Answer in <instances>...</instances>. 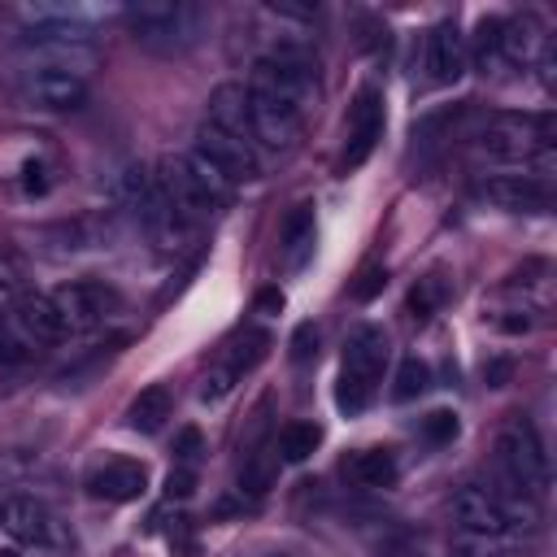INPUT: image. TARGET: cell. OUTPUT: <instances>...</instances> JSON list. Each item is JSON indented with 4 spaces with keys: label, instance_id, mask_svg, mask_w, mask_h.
I'll use <instances>...</instances> for the list:
<instances>
[{
    "label": "cell",
    "instance_id": "cell-1",
    "mask_svg": "<svg viewBox=\"0 0 557 557\" xmlns=\"http://www.w3.org/2000/svg\"><path fill=\"white\" fill-rule=\"evenodd\" d=\"M126 22L144 48H152L161 57H178L200 44L209 13L191 0H139L126 9Z\"/></svg>",
    "mask_w": 557,
    "mask_h": 557
},
{
    "label": "cell",
    "instance_id": "cell-2",
    "mask_svg": "<svg viewBox=\"0 0 557 557\" xmlns=\"http://www.w3.org/2000/svg\"><path fill=\"white\" fill-rule=\"evenodd\" d=\"M483 157L500 165H553V117L548 113H496L479 131Z\"/></svg>",
    "mask_w": 557,
    "mask_h": 557
},
{
    "label": "cell",
    "instance_id": "cell-3",
    "mask_svg": "<svg viewBox=\"0 0 557 557\" xmlns=\"http://www.w3.org/2000/svg\"><path fill=\"white\" fill-rule=\"evenodd\" d=\"M387 352H392L387 348V331L374 326V322H366V326H357L348 335V344H344V370H339V392H335V400H339L344 413H361L374 400V387L383 379Z\"/></svg>",
    "mask_w": 557,
    "mask_h": 557
},
{
    "label": "cell",
    "instance_id": "cell-4",
    "mask_svg": "<svg viewBox=\"0 0 557 557\" xmlns=\"http://www.w3.org/2000/svg\"><path fill=\"white\" fill-rule=\"evenodd\" d=\"M22 52L35 57V65H57V70H70V74H83V78H87V74L96 70V61H100V52H96L87 26H78V22H70V17H65V22H61V17H44V22L26 26Z\"/></svg>",
    "mask_w": 557,
    "mask_h": 557
},
{
    "label": "cell",
    "instance_id": "cell-5",
    "mask_svg": "<svg viewBox=\"0 0 557 557\" xmlns=\"http://www.w3.org/2000/svg\"><path fill=\"white\" fill-rule=\"evenodd\" d=\"M496 461L505 470V483H513L518 492H527L535 500L548 492V453L527 418H509L496 431Z\"/></svg>",
    "mask_w": 557,
    "mask_h": 557
},
{
    "label": "cell",
    "instance_id": "cell-6",
    "mask_svg": "<svg viewBox=\"0 0 557 557\" xmlns=\"http://www.w3.org/2000/svg\"><path fill=\"white\" fill-rule=\"evenodd\" d=\"M248 122H252V144H265L274 152L296 148V139L305 131V113L257 74L248 78Z\"/></svg>",
    "mask_w": 557,
    "mask_h": 557
},
{
    "label": "cell",
    "instance_id": "cell-7",
    "mask_svg": "<svg viewBox=\"0 0 557 557\" xmlns=\"http://www.w3.org/2000/svg\"><path fill=\"white\" fill-rule=\"evenodd\" d=\"M17 91H22L26 104L52 109V113L87 104V78L70 74V70H57V65H26L22 78H17Z\"/></svg>",
    "mask_w": 557,
    "mask_h": 557
},
{
    "label": "cell",
    "instance_id": "cell-8",
    "mask_svg": "<svg viewBox=\"0 0 557 557\" xmlns=\"http://www.w3.org/2000/svg\"><path fill=\"white\" fill-rule=\"evenodd\" d=\"M191 152H200L226 183H248V178H257L261 174V157H257V144L252 139H239V135H226V131H218V126H200V135H196V148Z\"/></svg>",
    "mask_w": 557,
    "mask_h": 557
},
{
    "label": "cell",
    "instance_id": "cell-9",
    "mask_svg": "<svg viewBox=\"0 0 557 557\" xmlns=\"http://www.w3.org/2000/svg\"><path fill=\"white\" fill-rule=\"evenodd\" d=\"M383 139V96L374 87H361L352 109H348V126H344V152H339V165L344 170H357L370 161V152L379 148Z\"/></svg>",
    "mask_w": 557,
    "mask_h": 557
},
{
    "label": "cell",
    "instance_id": "cell-10",
    "mask_svg": "<svg viewBox=\"0 0 557 557\" xmlns=\"http://www.w3.org/2000/svg\"><path fill=\"white\" fill-rule=\"evenodd\" d=\"M52 305H57L70 335L74 331H96L117 313V296L100 283H65V287L52 292Z\"/></svg>",
    "mask_w": 557,
    "mask_h": 557
},
{
    "label": "cell",
    "instance_id": "cell-11",
    "mask_svg": "<svg viewBox=\"0 0 557 557\" xmlns=\"http://www.w3.org/2000/svg\"><path fill=\"white\" fill-rule=\"evenodd\" d=\"M422 70H426V83L435 87H448L466 74V39L453 22H435L422 35Z\"/></svg>",
    "mask_w": 557,
    "mask_h": 557
},
{
    "label": "cell",
    "instance_id": "cell-12",
    "mask_svg": "<svg viewBox=\"0 0 557 557\" xmlns=\"http://www.w3.org/2000/svg\"><path fill=\"white\" fill-rule=\"evenodd\" d=\"M83 487L96 496V500H139L148 492V470L131 457H104L96 461L87 474H83Z\"/></svg>",
    "mask_w": 557,
    "mask_h": 557
},
{
    "label": "cell",
    "instance_id": "cell-13",
    "mask_svg": "<svg viewBox=\"0 0 557 557\" xmlns=\"http://www.w3.org/2000/svg\"><path fill=\"white\" fill-rule=\"evenodd\" d=\"M479 196L496 209H513V213H540L553 205V191L540 174H492L479 183Z\"/></svg>",
    "mask_w": 557,
    "mask_h": 557
},
{
    "label": "cell",
    "instance_id": "cell-14",
    "mask_svg": "<svg viewBox=\"0 0 557 557\" xmlns=\"http://www.w3.org/2000/svg\"><path fill=\"white\" fill-rule=\"evenodd\" d=\"M453 518H457L461 535H505L509 531V518H505L500 500L483 483H466L453 496Z\"/></svg>",
    "mask_w": 557,
    "mask_h": 557
},
{
    "label": "cell",
    "instance_id": "cell-15",
    "mask_svg": "<svg viewBox=\"0 0 557 557\" xmlns=\"http://www.w3.org/2000/svg\"><path fill=\"white\" fill-rule=\"evenodd\" d=\"M13 331L26 344H61L70 335L61 313H57V305H52V296H39V292L13 300Z\"/></svg>",
    "mask_w": 557,
    "mask_h": 557
},
{
    "label": "cell",
    "instance_id": "cell-16",
    "mask_svg": "<svg viewBox=\"0 0 557 557\" xmlns=\"http://www.w3.org/2000/svg\"><path fill=\"white\" fill-rule=\"evenodd\" d=\"M544 52H548V35L531 13H518V17L500 22V57H505V65H535V61H544Z\"/></svg>",
    "mask_w": 557,
    "mask_h": 557
},
{
    "label": "cell",
    "instance_id": "cell-17",
    "mask_svg": "<svg viewBox=\"0 0 557 557\" xmlns=\"http://www.w3.org/2000/svg\"><path fill=\"white\" fill-rule=\"evenodd\" d=\"M313 244H318V222H313V205H296L283 226H278V252H283V265L287 270H305V261L313 257Z\"/></svg>",
    "mask_w": 557,
    "mask_h": 557
},
{
    "label": "cell",
    "instance_id": "cell-18",
    "mask_svg": "<svg viewBox=\"0 0 557 557\" xmlns=\"http://www.w3.org/2000/svg\"><path fill=\"white\" fill-rule=\"evenodd\" d=\"M4 531L17 544H52V513L35 496H13L4 500Z\"/></svg>",
    "mask_w": 557,
    "mask_h": 557
},
{
    "label": "cell",
    "instance_id": "cell-19",
    "mask_svg": "<svg viewBox=\"0 0 557 557\" xmlns=\"http://www.w3.org/2000/svg\"><path fill=\"white\" fill-rule=\"evenodd\" d=\"M209 126H218V131H226V135H239V139H252L248 87H244V83H222V87L209 96Z\"/></svg>",
    "mask_w": 557,
    "mask_h": 557
},
{
    "label": "cell",
    "instance_id": "cell-20",
    "mask_svg": "<svg viewBox=\"0 0 557 557\" xmlns=\"http://www.w3.org/2000/svg\"><path fill=\"white\" fill-rule=\"evenodd\" d=\"M344 474L357 483V487H392L400 479V466H396V453L392 448H361L344 461Z\"/></svg>",
    "mask_w": 557,
    "mask_h": 557
},
{
    "label": "cell",
    "instance_id": "cell-21",
    "mask_svg": "<svg viewBox=\"0 0 557 557\" xmlns=\"http://www.w3.org/2000/svg\"><path fill=\"white\" fill-rule=\"evenodd\" d=\"M170 409H174V400H170V387L152 383V387H144V392L131 400V409H126V422H131L135 431L152 435V431H161V426H165Z\"/></svg>",
    "mask_w": 557,
    "mask_h": 557
},
{
    "label": "cell",
    "instance_id": "cell-22",
    "mask_svg": "<svg viewBox=\"0 0 557 557\" xmlns=\"http://www.w3.org/2000/svg\"><path fill=\"white\" fill-rule=\"evenodd\" d=\"M318 444H322V426L318 422H287L278 431V457L283 461H309Z\"/></svg>",
    "mask_w": 557,
    "mask_h": 557
},
{
    "label": "cell",
    "instance_id": "cell-23",
    "mask_svg": "<svg viewBox=\"0 0 557 557\" xmlns=\"http://www.w3.org/2000/svg\"><path fill=\"white\" fill-rule=\"evenodd\" d=\"M444 292H448V287H444V278H440V274L418 278V283H413V292H409V300H405L409 318H413V322H426V318L444 305Z\"/></svg>",
    "mask_w": 557,
    "mask_h": 557
},
{
    "label": "cell",
    "instance_id": "cell-24",
    "mask_svg": "<svg viewBox=\"0 0 557 557\" xmlns=\"http://www.w3.org/2000/svg\"><path fill=\"white\" fill-rule=\"evenodd\" d=\"M426 387H431V370H426V361L405 357L400 370H396V379H392V400H413V396H422Z\"/></svg>",
    "mask_w": 557,
    "mask_h": 557
},
{
    "label": "cell",
    "instance_id": "cell-25",
    "mask_svg": "<svg viewBox=\"0 0 557 557\" xmlns=\"http://www.w3.org/2000/svg\"><path fill=\"white\" fill-rule=\"evenodd\" d=\"M474 57H479L483 74L505 65V57H500V22H496V17L479 22V35H474Z\"/></svg>",
    "mask_w": 557,
    "mask_h": 557
},
{
    "label": "cell",
    "instance_id": "cell-26",
    "mask_svg": "<svg viewBox=\"0 0 557 557\" xmlns=\"http://www.w3.org/2000/svg\"><path fill=\"white\" fill-rule=\"evenodd\" d=\"M457 557H509V548H505V535H461Z\"/></svg>",
    "mask_w": 557,
    "mask_h": 557
},
{
    "label": "cell",
    "instance_id": "cell-27",
    "mask_svg": "<svg viewBox=\"0 0 557 557\" xmlns=\"http://www.w3.org/2000/svg\"><path fill=\"white\" fill-rule=\"evenodd\" d=\"M422 435H426V440H435V444H444V440H453V435H457V418H453L448 409H435V413H426V418H422Z\"/></svg>",
    "mask_w": 557,
    "mask_h": 557
},
{
    "label": "cell",
    "instance_id": "cell-28",
    "mask_svg": "<svg viewBox=\"0 0 557 557\" xmlns=\"http://www.w3.org/2000/svg\"><path fill=\"white\" fill-rule=\"evenodd\" d=\"M383 287H387V270L366 265V270L357 274V283H352V300H370V296H379Z\"/></svg>",
    "mask_w": 557,
    "mask_h": 557
},
{
    "label": "cell",
    "instance_id": "cell-29",
    "mask_svg": "<svg viewBox=\"0 0 557 557\" xmlns=\"http://www.w3.org/2000/svg\"><path fill=\"white\" fill-rule=\"evenodd\" d=\"M174 453H178V466H196V457H200V431L196 426H187L183 435H178V444H174Z\"/></svg>",
    "mask_w": 557,
    "mask_h": 557
},
{
    "label": "cell",
    "instance_id": "cell-30",
    "mask_svg": "<svg viewBox=\"0 0 557 557\" xmlns=\"http://www.w3.org/2000/svg\"><path fill=\"white\" fill-rule=\"evenodd\" d=\"M292 357H296V361L318 357V331H313V326H300V331H296V339H292Z\"/></svg>",
    "mask_w": 557,
    "mask_h": 557
},
{
    "label": "cell",
    "instance_id": "cell-31",
    "mask_svg": "<svg viewBox=\"0 0 557 557\" xmlns=\"http://www.w3.org/2000/svg\"><path fill=\"white\" fill-rule=\"evenodd\" d=\"M191 487H196V470H187V466L170 470V479H165V492L170 496H191Z\"/></svg>",
    "mask_w": 557,
    "mask_h": 557
},
{
    "label": "cell",
    "instance_id": "cell-32",
    "mask_svg": "<svg viewBox=\"0 0 557 557\" xmlns=\"http://www.w3.org/2000/svg\"><path fill=\"white\" fill-rule=\"evenodd\" d=\"M257 309H261V313H278V309H283V292H278V287H265V292L257 296Z\"/></svg>",
    "mask_w": 557,
    "mask_h": 557
},
{
    "label": "cell",
    "instance_id": "cell-33",
    "mask_svg": "<svg viewBox=\"0 0 557 557\" xmlns=\"http://www.w3.org/2000/svg\"><path fill=\"white\" fill-rule=\"evenodd\" d=\"M0 357H4V361H17V357H22V344H17L13 335H0Z\"/></svg>",
    "mask_w": 557,
    "mask_h": 557
},
{
    "label": "cell",
    "instance_id": "cell-34",
    "mask_svg": "<svg viewBox=\"0 0 557 557\" xmlns=\"http://www.w3.org/2000/svg\"><path fill=\"white\" fill-rule=\"evenodd\" d=\"M9 300H13V283L0 274V305H9Z\"/></svg>",
    "mask_w": 557,
    "mask_h": 557
},
{
    "label": "cell",
    "instance_id": "cell-35",
    "mask_svg": "<svg viewBox=\"0 0 557 557\" xmlns=\"http://www.w3.org/2000/svg\"><path fill=\"white\" fill-rule=\"evenodd\" d=\"M0 557H22V553L17 548H0Z\"/></svg>",
    "mask_w": 557,
    "mask_h": 557
},
{
    "label": "cell",
    "instance_id": "cell-36",
    "mask_svg": "<svg viewBox=\"0 0 557 557\" xmlns=\"http://www.w3.org/2000/svg\"><path fill=\"white\" fill-rule=\"evenodd\" d=\"M0 527H4V500H0Z\"/></svg>",
    "mask_w": 557,
    "mask_h": 557
},
{
    "label": "cell",
    "instance_id": "cell-37",
    "mask_svg": "<svg viewBox=\"0 0 557 557\" xmlns=\"http://www.w3.org/2000/svg\"><path fill=\"white\" fill-rule=\"evenodd\" d=\"M270 557H287V553H270Z\"/></svg>",
    "mask_w": 557,
    "mask_h": 557
}]
</instances>
